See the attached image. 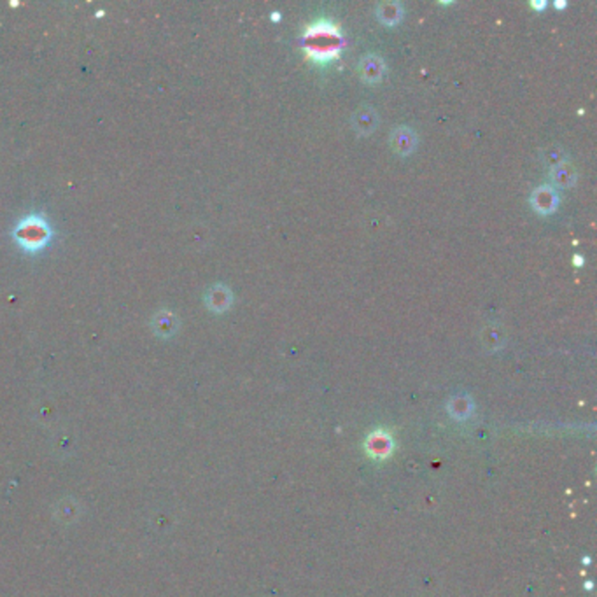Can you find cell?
<instances>
[{
    "instance_id": "cell-1",
    "label": "cell",
    "mask_w": 597,
    "mask_h": 597,
    "mask_svg": "<svg viewBox=\"0 0 597 597\" xmlns=\"http://www.w3.org/2000/svg\"><path fill=\"white\" fill-rule=\"evenodd\" d=\"M14 236L25 250H39L49 242L51 229H49L48 222L39 215H28L16 226Z\"/></svg>"
},
{
    "instance_id": "cell-2",
    "label": "cell",
    "mask_w": 597,
    "mask_h": 597,
    "mask_svg": "<svg viewBox=\"0 0 597 597\" xmlns=\"http://www.w3.org/2000/svg\"><path fill=\"white\" fill-rule=\"evenodd\" d=\"M358 76L366 84H379L387 72L386 60L379 53H365L358 62Z\"/></svg>"
},
{
    "instance_id": "cell-3",
    "label": "cell",
    "mask_w": 597,
    "mask_h": 597,
    "mask_svg": "<svg viewBox=\"0 0 597 597\" xmlns=\"http://www.w3.org/2000/svg\"><path fill=\"white\" fill-rule=\"evenodd\" d=\"M380 125L379 111L372 105H359L351 116V126L359 137H368L377 132Z\"/></svg>"
},
{
    "instance_id": "cell-4",
    "label": "cell",
    "mask_w": 597,
    "mask_h": 597,
    "mask_svg": "<svg viewBox=\"0 0 597 597\" xmlns=\"http://www.w3.org/2000/svg\"><path fill=\"white\" fill-rule=\"evenodd\" d=\"M389 144L399 156H410V154L415 153L417 146H419V135L412 126L398 125L391 130Z\"/></svg>"
},
{
    "instance_id": "cell-5",
    "label": "cell",
    "mask_w": 597,
    "mask_h": 597,
    "mask_svg": "<svg viewBox=\"0 0 597 597\" xmlns=\"http://www.w3.org/2000/svg\"><path fill=\"white\" fill-rule=\"evenodd\" d=\"M529 201H531V207L535 208L536 214L550 215L559 208V193L550 185H542L531 193Z\"/></svg>"
},
{
    "instance_id": "cell-6",
    "label": "cell",
    "mask_w": 597,
    "mask_h": 597,
    "mask_svg": "<svg viewBox=\"0 0 597 597\" xmlns=\"http://www.w3.org/2000/svg\"><path fill=\"white\" fill-rule=\"evenodd\" d=\"M205 303H207L208 310H212V312H226V310H229V307L233 305L232 289L226 288L224 284H214L205 293Z\"/></svg>"
},
{
    "instance_id": "cell-7",
    "label": "cell",
    "mask_w": 597,
    "mask_h": 597,
    "mask_svg": "<svg viewBox=\"0 0 597 597\" xmlns=\"http://www.w3.org/2000/svg\"><path fill=\"white\" fill-rule=\"evenodd\" d=\"M480 342H482L483 349H487L489 352L499 351L501 347L507 342V333H504V328L499 323H489L482 328L480 331Z\"/></svg>"
},
{
    "instance_id": "cell-8",
    "label": "cell",
    "mask_w": 597,
    "mask_h": 597,
    "mask_svg": "<svg viewBox=\"0 0 597 597\" xmlns=\"http://www.w3.org/2000/svg\"><path fill=\"white\" fill-rule=\"evenodd\" d=\"M377 18L382 25L386 27H394L405 16V6L398 0H386V2H380L375 9Z\"/></svg>"
},
{
    "instance_id": "cell-9",
    "label": "cell",
    "mask_w": 597,
    "mask_h": 597,
    "mask_svg": "<svg viewBox=\"0 0 597 597\" xmlns=\"http://www.w3.org/2000/svg\"><path fill=\"white\" fill-rule=\"evenodd\" d=\"M549 177H550V182H552V185H550L552 188L566 189V188H573V186L577 185L578 172L571 163H563L556 168H550Z\"/></svg>"
},
{
    "instance_id": "cell-10",
    "label": "cell",
    "mask_w": 597,
    "mask_h": 597,
    "mask_svg": "<svg viewBox=\"0 0 597 597\" xmlns=\"http://www.w3.org/2000/svg\"><path fill=\"white\" fill-rule=\"evenodd\" d=\"M542 161L545 167L550 168H556L559 167V165L568 163V153L566 149H564L563 146H559V144H552V146L545 147V149L542 151Z\"/></svg>"
},
{
    "instance_id": "cell-11",
    "label": "cell",
    "mask_w": 597,
    "mask_h": 597,
    "mask_svg": "<svg viewBox=\"0 0 597 597\" xmlns=\"http://www.w3.org/2000/svg\"><path fill=\"white\" fill-rule=\"evenodd\" d=\"M177 326H179L177 319L168 312L160 314V316L156 317V323H154V328H156L158 331L163 330V335H172L174 333V330H177Z\"/></svg>"
}]
</instances>
